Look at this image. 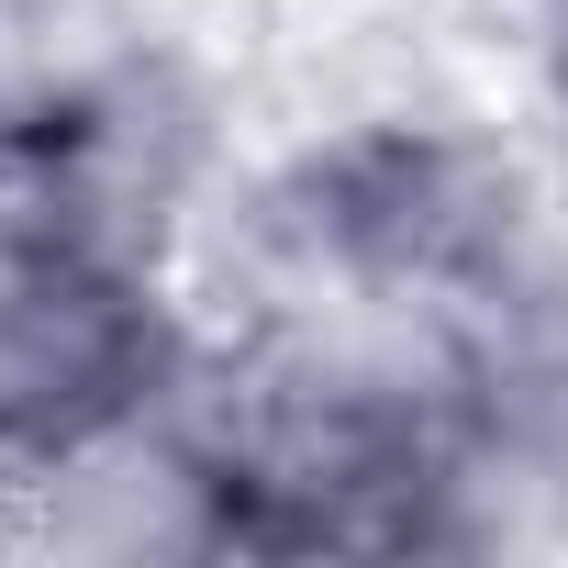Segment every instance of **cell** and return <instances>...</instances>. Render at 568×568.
Returning a JSON list of instances; mask_svg holds the SVG:
<instances>
[{
  "instance_id": "6da1fadb",
  "label": "cell",
  "mask_w": 568,
  "mask_h": 568,
  "mask_svg": "<svg viewBox=\"0 0 568 568\" xmlns=\"http://www.w3.org/2000/svg\"><path fill=\"white\" fill-rule=\"evenodd\" d=\"M201 335L101 123L12 101L0 123V490H34L156 424Z\"/></svg>"
},
{
  "instance_id": "7a4b0ae2",
  "label": "cell",
  "mask_w": 568,
  "mask_h": 568,
  "mask_svg": "<svg viewBox=\"0 0 568 568\" xmlns=\"http://www.w3.org/2000/svg\"><path fill=\"white\" fill-rule=\"evenodd\" d=\"M468 468L490 501H568V234H535L435 335Z\"/></svg>"
},
{
  "instance_id": "3957f363",
  "label": "cell",
  "mask_w": 568,
  "mask_h": 568,
  "mask_svg": "<svg viewBox=\"0 0 568 568\" xmlns=\"http://www.w3.org/2000/svg\"><path fill=\"white\" fill-rule=\"evenodd\" d=\"M524 12H535V23H546V34H568V0H524Z\"/></svg>"
},
{
  "instance_id": "277c9868",
  "label": "cell",
  "mask_w": 568,
  "mask_h": 568,
  "mask_svg": "<svg viewBox=\"0 0 568 568\" xmlns=\"http://www.w3.org/2000/svg\"><path fill=\"white\" fill-rule=\"evenodd\" d=\"M12 101H23V90H0V123H12Z\"/></svg>"
}]
</instances>
